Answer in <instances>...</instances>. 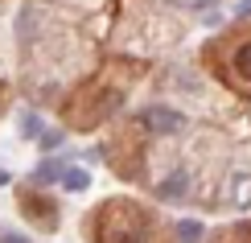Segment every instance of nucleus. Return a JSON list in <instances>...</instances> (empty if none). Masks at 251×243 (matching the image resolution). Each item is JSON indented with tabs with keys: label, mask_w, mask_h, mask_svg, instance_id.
<instances>
[{
	"label": "nucleus",
	"mask_w": 251,
	"mask_h": 243,
	"mask_svg": "<svg viewBox=\"0 0 251 243\" xmlns=\"http://www.w3.org/2000/svg\"><path fill=\"white\" fill-rule=\"evenodd\" d=\"M173 4H185V8H202V4H210V0H173Z\"/></svg>",
	"instance_id": "0eeeda50"
},
{
	"label": "nucleus",
	"mask_w": 251,
	"mask_h": 243,
	"mask_svg": "<svg viewBox=\"0 0 251 243\" xmlns=\"http://www.w3.org/2000/svg\"><path fill=\"white\" fill-rule=\"evenodd\" d=\"M181 189H185V177H181V173L169 177V182H161V194H165V198H185Z\"/></svg>",
	"instance_id": "20e7f679"
},
{
	"label": "nucleus",
	"mask_w": 251,
	"mask_h": 243,
	"mask_svg": "<svg viewBox=\"0 0 251 243\" xmlns=\"http://www.w3.org/2000/svg\"><path fill=\"white\" fill-rule=\"evenodd\" d=\"M87 182H91V177L82 173V169H66V173H62V186H66V189H87Z\"/></svg>",
	"instance_id": "7ed1b4c3"
},
{
	"label": "nucleus",
	"mask_w": 251,
	"mask_h": 243,
	"mask_svg": "<svg viewBox=\"0 0 251 243\" xmlns=\"http://www.w3.org/2000/svg\"><path fill=\"white\" fill-rule=\"evenodd\" d=\"M231 62H235V75L243 79V82H251V41H243V46H235Z\"/></svg>",
	"instance_id": "f03ea898"
},
{
	"label": "nucleus",
	"mask_w": 251,
	"mask_h": 243,
	"mask_svg": "<svg viewBox=\"0 0 251 243\" xmlns=\"http://www.w3.org/2000/svg\"><path fill=\"white\" fill-rule=\"evenodd\" d=\"M4 182H8V173H4V169H0V186H4Z\"/></svg>",
	"instance_id": "9d476101"
},
{
	"label": "nucleus",
	"mask_w": 251,
	"mask_h": 243,
	"mask_svg": "<svg viewBox=\"0 0 251 243\" xmlns=\"http://www.w3.org/2000/svg\"><path fill=\"white\" fill-rule=\"evenodd\" d=\"M239 17H251V0H243V4H239Z\"/></svg>",
	"instance_id": "6e6552de"
},
{
	"label": "nucleus",
	"mask_w": 251,
	"mask_h": 243,
	"mask_svg": "<svg viewBox=\"0 0 251 243\" xmlns=\"http://www.w3.org/2000/svg\"><path fill=\"white\" fill-rule=\"evenodd\" d=\"M198 239H202V223L185 218V223H181V243H198Z\"/></svg>",
	"instance_id": "39448f33"
},
{
	"label": "nucleus",
	"mask_w": 251,
	"mask_h": 243,
	"mask_svg": "<svg viewBox=\"0 0 251 243\" xmlns=\"http://www.w3.org/2000/svg\"><path fill=\"white\" fill-rule=\"evenodd\" d=\"M144 124H152L156 132H177V128H181V115L165 111V108H152V111H144Z\"/></svg>",
	"instance_id": "f257e3e1"
},
{
	"label": "nucleus",
	"mask_w": 251,
	"mask_h": 243,
	"mask_svg": "<svg viewBox=\"0 0 251 243\" xmlns=\"http://www.w3.org/2000/svg\"><path fill=\"white\" fill-rule=\"evenodd\" d=\"M62 173H66V169H58V165H50V161H46V165L37 169V182H54V177H62Z\"/></svg>",
	"instance_id": "423d86ee"
},
{
	"label": "nucleus",
	"mask_w": 251,
	"mask_h": 243,
	"mask_svg": "<svg viewBox=\"0 0 251 243\" xmlns=\"http://www.w3.org/2000/svg\"><path fill=\"white\" fill-rule=\"evenodd\" d=\"M0 243H25V239H17V235H0Z\"/></svg>",
	"instance_id": "1a4fd4ad"
}]
</instances>
